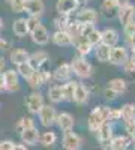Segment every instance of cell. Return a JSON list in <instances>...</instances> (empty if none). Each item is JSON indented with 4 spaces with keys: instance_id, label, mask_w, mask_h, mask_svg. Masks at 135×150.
<instances>
[{
    "instance_id": "cell-24",
    "label": "cell",
    "mask_w": 135,
    "mask_h": 150,
    "mask_svg": "<svg viewBox=\"0 0 135 150\" xmlns=\"http://www.w3.org/2000/svg\"><path fill=\"white\" fill-rule=\"evenodd\" d=\"M119 2L117 0H102L101 5V12L104 14L105 18H113L117 15V9H119Z\"/></svg>"
},
{
    "instance_id": "cell-43",
    "label": "cell",
    "mask_w": 135,
    "mask_h": 150,
    "mask_svg": "<svg viewBox=\"0 0 135 150\" xmlns=\"http://www.w3.org/2000/svg\"><path fill=\"white\" fill-rule=\"evenodd\" d=\"M12 150H27V146L26 144H15L14 143V147H12Z\"/></svg>"
},
{
    "instance_id": "cell-48",
    "label": "cell",
    "mask_w": 135,
    "mask_h": 150,
    "mask_svg": "<svg viewBox=\"0 0 135 150\" xmlns=\"http://www.w3.org/2000/svg\"><path fill=\"white\" fill-rule=\"evenodd\" d=\"M0 108H2V104H0Z\"/></svg>"
},
{
    "instance_id": "cell-26",
    "label": "cell",
    "mask_w": 135,
    "mask_h": 150,
    "mask_svg": "<svg viewBox=\"0 0 135 150\" xmlns=\"http://www.w3.org/2000/svg\"><path fill=\"white\" fill-rule=\"evenodd\" d=\"M47 98L50 99L51 104H60L63 102V92H62V84H53L47 92Z\"/></svg>"
},
{
    "instance_id": "cell-45",
    "label": "cell",
    "mask_w": 135,
    "mask_h": 150,
    "mask_svg": "<svg viewBox=\"0 0 135 150\" xmlns=\"http://www.w3.org/2000/svg\"><path fill=\"white\" fill-rule=\"evenodd\" d=\"M5 2H6V3H8V5L11 6V5H14L15 2H18V0H5Z\"/></svg>"
},
{
    "instance_id": "cell-9",
    "label": "cell",
    "mask_w": 135,
    "mask_h": 150,
    "mask_svg": "<svg viewBox=\"0 0 135 150\" xmlns=\"http://www.w3.org/2000/svg\"><path fill=\"white\" fill-rule=\"evenodd\" d=\"M5 78V90L9 93H15L20 90V75L15 69H6L3 72Z\"/></svg>"
},
{
    "instance_id": "cell-13",
    "label": "cell",
    "mask_w": 135,
    "mask_h": 150,
    "mask_svg": "<svg viewBox=\"0 0 135 150\" xmlns=\"http://www.w3.org/2000/svg\"><path fill=\"white\" fill-rule=\"evenodd\" d=\"M80 0H57L56 2V11L57 14L62 15H74L80 8Z\"/></svg>"
},
{
    "instance_id": "cell-32",
    "label": "cell",
    "mask_w": 135,
    "mask_h": 150,
    "mask_svg": "<svg viewBox=\"0 0 135 150\" xmlns=\"http://www.w3.org/2000/svg\"><path fill=\"white\" fill-rule=\"evenodd\" d=\"M27 83H29V86L32 87L33 90H39L41 87L45 84V83H44V78H42V75H41V71L36 69V71L33 72V75L27 80Z\"/></svg>"
},
{
    "instance_id": "cell-23",
    "label": "cell",
    "mask_w": 135,
    "mask_h": 150,
    "mask_svg": "<svg viewBox=\"0 0 135 150\" xmlns=\"http://www.w3.org/2000/svg\"><path fill=\"white\" fill-rule=\"evenodd\" d=\"M48 60H50V56H48L47 51H44V50H38V51H35L30 54V59L29 62L36 68V69H39V68H44L47 63H48Z\"/></svg>"
},
{
    "instance_id": "cell-6",
    "label": "cell",
    "mask_w": 135,
    "mask_h": 150,
    "mask_svg": "<svg viewBox=\"0 0 135 150\" xmlns=\"http://www.w3.org/2000/svg\"><path fill=\"white\" fill-rule=\"evenodd\" d=\"M113 137H114L113 135V123L108 120L104 122L99 126V129L96 131V138L101 143V147L105 150H110V141H111Z\"/></svg>"
},
{
    "instance_id": "cell-19",
    "label": "cell",
    "mask_w": 135,
    "mask_h": 150,
    "mask_svg": "<svg viewBox=\"0 0 135 150\" xmlns=\"http://www.w3.org/2000/svg\"><path fill=\"white\" fill-rule=\"evenodd\" d=\"M29 59H30V53L27 50H23V48H15L9 53V62L15 66H18L21 63H26V62H29Z\"/></svg>"
},
{
    "instance_id": "cell-42",
    "label": "cell",
    "mask_w": 135,
    "mask_h": 150,
    "mask_svg": "<svg viewBox=\"0 0 135 150\" xmlns=\"http://www.w3.org/2000/svg\"><path fill=\"white\" fill-rule=\"evenodd\" d=\"M6 92L5 90V78H3V72H0V93Z\"/></svg>"
},
{
    "instance_id": "cell-34",
    "label": "cell",
    "mask_w": 135,
    "mask_h": 150,
    "mask_svg": "<svg viewBox=\"0 0 135 150\" xmlns=\"http://www.w3.org/2000/svg\"><path fill=\"white\" fill-rule=\"evenodd\" d=\"M120 114H122V120H129V119H134L135 117V104H125L120 107Z\"/></svg>"
},
{
    "instance_id": "cell-29",
    "label": "cell",
    "mask_w": 135,
    "mask_h": 150,
    "mask_svg": "<svg viewBox=\"0 0 135 150\" xmlns=\"http://www.w3.org/2000/svg\"><path fill=\"white\" fill-rule=\"evenodd\" d=\"M78 81H74V80H68L65 83H62V92H63V101L66 102H72V98H74V90H75V86Z\"/></svg>"
},
{
    "instance_id": "cell-12",
    "label": "cell",
    "mask_w": 135,
    "mask_h": 150,
    "mask_svg": "<svg viewBox=\"0 0 135 150\" xmlns=\"http://www.w3.org/2000/svg\"><path fill=\"white\" fill-rule=\"evenodd\" d=\"M20 134V138H21V143L26 144V146H36L39 143V137H41V132L36 126H30V128H26L23 129Z\"/></svg>"
},
{
    "instance_id": "cell-18",
    "label": "cell",
    "mask_w": 135,
    "mask_h": 150,
    "mask_svg": "<svg viewBox=\"0 0 135 150\" xmlns=\"http://www.w3.org/2000/svg\"><path fill=\"white\" fill-rule=\"evenodd\" d=\"M119 41H120V35L116 29L107 27V29L101 30V44H104L107 47H114L119 44Z\"/></svg>"
},
{
    "instance_id": "cell-8",
    "label": "cell",
    "mask_w": 135,
    "mask_h": 150,
    "mask_svg": "<svg viewBox=\"0 0 135 150\" xmlns=\"http://www.w3.org/2000/svg\"><path fill=\"white\" fill-rule=\"evenodd\" d=\"M62 146L65 150H81L83 149V138H81V135L74 132V129L68 131L63 134Z\"/></svg>"
},
{
    "instance_id": "cell-28",
    "label": "cell",
    "mask_w": 135,
    "mask_h": 150,
    "mask_svg": "<svg viewBox=\"0 0 135 150\" xmlns=\"http://www.w3.org/2000/svg\"><path fill=\"white\" fill-rule=\"evenodd\" d=\"M110 50H111V47H107L104 44H99L96 45L93 48V53H95V57L98 62H101V63H105V62H108L110 59Z\"/></svg>"
},
{
    "instance_id": "cell-10",
    "label": "cell",
    "mask_w": 135,
    "mask_h": 150,
    "mask_svg": "<svg viewBox=\"0 0 135 150\" xmlns=\"http://www.w3.org/2000/svg\"><path fill=\"white\" fill-rule=\"evenodd\" d=\"M24 12H26L29 17L41 18L45 12L44 0H24Z\"/></svg>"
},
{
    "instance_id": "cell-14",
    "label": "cell",
    "mask_w": 135,
    "mask_h": 150,
    "mask_svg": "<svg viewBox=\"0 0 135 150\" xmlns=\"http://www.w3.org/2000/svg\"><path fill=\"white\" fill-rule=\"evenodd\" d=\"M56 125L59 126V129L62 132H68V131L74 129V126H75V120H74V116L71 114V112L62 111V112H57Z\"/></svg>"
},
{
    "instance_id": "cell-21",
    "label": "cell",
    "mask_w": 135,
    "mask_h": 150,
    "mask_svg": "<svg viewBox=\"0 0 135 150\" xmlns=\"http://www.w3.org/2000/svg\"><path fill=\"white\" fill-rule=\"evenodd\" d=\"M50 39L54 45L57 47H69L72 45V39H71V35L66 32V30H56L51 36Z\"/></svg>"
},
{
    "instance_id": "cell-44",
    "label": "cell",
    "mask_w": 135,
    "mask_h": 150,
    "mask_svg": "<svg viewBox=\"0 0 135 150\" xmlns=\"http://www.w3.org/2000/svg\"><path fill=\"white\" fill-rule=\"evenodd\" d=\"M128 137L131 138V141H132V143H135V128H134V129H132V131L128 134Z\"/></svg>"
},
{
    "instance_id": "cell-31",
    "label": "cell",
    "mask_w": 135,
    "mask_h": 150,
    "mask_svg": "<svg viewBox=\"0 0 135 150\" xmlns=\"http://www.w3.org/2000/svg\"><path fill=\"white\" fill-rule=\"evenodd\" d=\"M39 143L42 144V147L48 149V147H53L56 143H57V134L53 132V131H48V132H44L41 137H39Z\"/></svg>"
},
{
    "instance_id": "cell-30",
    "label": "cell",
    "mask_w": 135,
    "mask_h": 150,
    "mask_svg": "<svg viewBox=\"0 0 135 150\" xmlns=\"http://www.w3.org/2000/svg\"><path fill=\"white\" fill-rule=\"evenodd\" d=\"M17 72H18V75L23 78V80H29L32 75H33V72L36 71V68L30 63V62H26V63H21V65H18L17 66V69H15Z\"/></svg>"
},
{
    "instance_id": "cell-16",
    "label": "cell",
    "mask_w": 135,
    "mask_h": 150,
    "mask_svg": "<svg viewBox=\"0 0 135 150\" xmlns=\"http://www.w3.org/2000/svg\"><path fill=\"white\" fill-rule=\"evenodd\" d=\"M89 98H90V90L89 87L83 84V83H77L75 86V90H74V98H72V102H75L77 105H84L89 102Z\"/></svg>"
},
{
    "instance_id": "cell-37",
    "label": "cell",
    "mask_w": 135,
    "mask_h": 150,
    "mask_svg": "<svg viewBox=\"0 0 135 150\" xmlns=\"http://www.w3.org/2000/svg\"><path fill=\"white\" fill-rule=\"evenodd\" d=\"M26 21H27L29 33H30L32 30H35V29L41 24V18H38V17H27V18H26Z\"/></svg>"
},
{
    "instance_id": "cell-46",
    "label": "cell",
    "mask_w": 135,
    "mask_h": 150,
    "mask_svg": "<svg viewBox=\"0 0 135 150\" xmlns=\"http://www.w3.org/2000/svg\"><path fill=\"white\" fill-rule=\"evenodd\" d=\"M3 29V20H2V17H0V30Z\"/></svg>"
},
{
    "instance_id": "cell-3",
    "label": "cell",
    "mask_w": 135,
    "mask_h": 150,
    "mask_svg": "<svg viewBox=\"0 0 135 150\" xmlns=\"http://www.w3.org/2000/svg\"><path fill=\"white\" fill-rule=\"evenodd\" d=\"M129 59V50L126 45H114L110 50V59L108 62L114 66H123Z\"/></svg>"
},
{
    "instance_id": "cell-2",
    "label": "cell",
    "mask_w": 135,
    "mask_h": 150,
    "mask_svg": "<svg viewBox=\"0 0 135 150\" xmlns=\"http://www.w3.org/2000/svg\"><path fill=\"white\" fill-rule=\"evenodd\" d=\"M110 107L107 105H99V107H95L90 114H89V120H87V126L92 132H96L99 129V126L108 120V114H110Z\"/></svg>"
},
{
    "instance_id": "cell-35",
    "label": "cell",
    "mask_w": 135,
    "mask_h": 150,
    "mask_svg": "<svg viewBox=\"0 0 135 150\" xmlns=\"http://www.w3.org/2000/svg\"><path fill=\"white\" fill-rule=\"evenodd\" d=\"M30 126H35V120L32 117H21L17 125H15V129L18 132H21L23 129H26V128H30Z\"/></svg>"
},
{
    "instance_id": "cell-22",
    "label": "cell",
    "mask_w": 135,
    "mask_h": 150,
    "mask_svg": "<svg viewBox=\"0 0 135 150\" xmlns=\"http://www.w3.org/2000/svg\"><path fill=\"white\" fill-rule=\"evenodd\" d=\"M132 141L128 135H117L113 137L110 141V150H128L131 147Z\"/></svg>"
},
{
    "instance_id": "cell-5",
    "label": "cell",
    "mask_w": 135,
    "mask_h": 150,
    "mask_svg": "<svg viewBox=\"0 0 135 150\" xmlns=\"http://www.w3.org/2000/svg\"><path fill=\"white\" fill-rule=\"evenodd\" d=\"M39 123L44 128H51L56 125V117H57V111L51 104H44V107L38 112Z\"/></svg>"
},
{
    "instance_id": "cell-38",
    "label": "cell",
    "mask_w": 135,
    "mask_h": 150,
    "mask_svg": "<svg viewBox=\"0 0 135 150\" xmlns=\"http://www.w3.org/2000/svg\"><path fill=\"white\" fill-rule=\"evenodd\" d=\"M117 120H122L120 108H111L108 114V122H117Z\"/></svg>"
},
{
    "instance_id": "cell-39",
    "label": "cell",
    "mask_w": 135,
    "mask_h": 150,
    "mask_svg": "<svg viewBox=\"0 0 135 150\" xmlns=\"http://www.w3.org/2000/svg\"><path fill=\"white\" fill-rule=\"evenodd\" d=\"M119 96H120V95H117L114 90L105 87V90H104V98H105V101H110V102H111V101H116Z\"/></svg>"
},
{
    "instance_id": "cell-36",
    "label": "cell",
    "mask_w": 135,
    "mask_h": 150,
    "mask_svg": "<svg viewBox=\"0 0 135 150\" xmlns=\"http://www.w3.org/2000/svg\"><path fill=\"white\" fill-rule=\"evenodd\" d=\"M123 33L126 36V39H129V38H134L135 36V20L126 23L123 26Z\"/></svg>"
},
{
    "instance_id": "cell-20",
    "label": "cell",
    "mask_w": 135,
    "mask_h": 150,
    "mask_svg": "<svg viewBox=\"0 0 135 150\" xmlns=\"http://www.w3.org/2000/svg\"><path fill=\"white\" fill-rule=\"evenodd\" d=\"M72 45L77 48V53H78V56H83V57H87V56H90V54L93 53V48H95L92 44H89L87 41H86L83 36L77 38V39H74V41H72Z\"/></svg>"
},
{
    "instance_id": "cell-40",
    "label": "cell",
    "mask_w": 135,
    "mask_h": 150,
    "mask_svg": "<svg viewBox=\"0 0 135 150\" xmlns=\"http://www.w3.org/2000/svg\"><path fill=\"white\" fill-rule=\"evenodd\" d=\"M0 50H2V51H6V50H9V42L5 41L3 38H0Z\"/></svg>"
},
{
    "instance_id": "cell-17",
    "label": "cell",
    "mask_w": 135,
    "mask_h": 150,
    "mask_svg": "<svg viewBox=\"0 0 135 150\" xmlns=\"http://www.w3.org/2000/svg\"><path fill=\"white\" fill-rule=\"evenodd\" d=\"M116 17L119 18L120 24H123V26H125L126 23L135 20V6H134L132 3H126V5L119 6L117 15H116Z\"/></svg>"
},
{
    "instance_id": "cell-7",
    "label": "cell",
    "mask_w": 135,
    "mask_h": 150,
    "mask_svg": "<svg viewBox=\"0 0 135 150\" xmlns=\"http://www.w3.org/2000/svg\"><path fill=\"white\" fill-rule=\"evenodd\" d=\"M44 95L39 90H32L26 99V108L30 114H38L39 110L44 107Z\"/></svg>"
},
{
    "instance_id": "cell-33",
    "label": "cell",
    "mask_w": 135,
    "mask_h": 150,
    "mask_svg": "<svg viewBox=\"0 0 135 150\" xmlns=\"http://www.w3.org/2000/svg\"><path fill=\"white\" fill-rule=\"evenodd\" d=\"M72 15H62V14H57V17L54 18V26H56V30H66L69 23L72 21L71 18Z\"/></svg>"
},
{
    "instance_id": "cell-11",
    "label": "cell",
    "mask_w": 135,
    "mask_h": 150,
    "mask_svg": "<svg viewBox=\"0 0 135 150\" xmlns=\"http://www.w3.org/2000/svg\"><path fill=\"white\" fill-rule=\"evenodd\" d=\"M29 35L32 38V42L36 44V45H39V47H44V45H47L48 42H50V32H48V29L44 26L42 23L35 30H32Z\"/></svg>"
},
{
    "instance_id": "cell-15",
    "label": "cell",
    "mask_w": 135,
    "mask_h": 150,
    "mask_svg": "<svg viewBox=\"0 0 135 150\" xmlns=\"http://www.w3.org/2000/svg\"><path fill=\"white\" fill-rule=\"evenodd\" d=\"M72 75L74 74H72L71 65L69 63H62L51 72V80H54L57 83H65V81L71 80Z\"/></svg>"
},
{
    "instance_id": "cell-25",
    "label": "cell",
    "mask_w": 135,
    "mask_h": 150,
    "mask_svg": "<svg viewBox=\"0 0 135 150\" xmlns=\"http://www.w3.org/2000/svg\"><path fill=\"white\" fill-rule=\"evenodd\" d=\"M12 32L17 38H26L29 35V27H27V21L26 18H17L12 23Z\"/></svg>"
},
{
    "instance_id": "cell-47",
    "label": "cell",
    "mask_w": 135,
    "mask_h": 150,
    "mask_svg": "<svg viewBox=\"0 0 135 150\" xmlns=\"http://www.w3.org/2000/svg\"><path fill=\"white\" fill-rule=\"evenodd\" d=\"M134 149H135V143H134Z\"/></svg>"
},
{
    "instance_id": "cell-4",
    "label": "cell",
    "mask_w": 135,
    "mask_h": 150,
    "mask_svg": "<svg viewBox=\"0 0 135 150\" xmlns=\"http://www.w3.org/2000/svg\"><path fill=\"white\" fill-rule=\"evenodd\" d=\"M75 21H78L80 24H90V26H95L99 20V14L95 8L90 6H84V8H78L77 14H75Z\"/></svg>"
},
{
    "instance_id": "cell-27",
    "label": "cell",
    "mask_w": 135,
    "mask_h": 150,
    "mask_svg": "<svg viewBox=\"0 0 135 150\" xmlns=\"http://www.w3.org/2000/svg\"><path fill=\"white\" fill-rule=\"evenodd\" d=\"M107 87L114 90L117 95H123V93L128 92V81L123 80V78H113V80L108 81Z\"/></svg>"
},
{
    "instance_id": "cell-1",
    "label": "cell",
    "mask_w": 135,
    "mask_h": 150,
    "mask_svg": "<svg viewBox=\"0 0 135 150\" xmlns=\"http://www.w3.org/2000/svg\"><path fill=\"white\" fill-rule=\"evenodd\" d=\"M71 69H72V74L77 75L78 78L81 80H87L93 75V66L92 63L83 56H75L72 60H71Z\"/></svg>"
},
{
    "instance_id": "cell-41",
    "label": "cell",
    "mask_w": 135,
    "mask_h": 150,
    "mask_svg": "<svg viewBox=\"0 0 135 150\" xmlns=\"http://www.w3.org/2000/svg\"><path fill=\"white\" fill-rule=\"evenodd\" d=\"M5 69H6V60L2 54H0V72H3Z\"/></svg>"
}]
</instances>
